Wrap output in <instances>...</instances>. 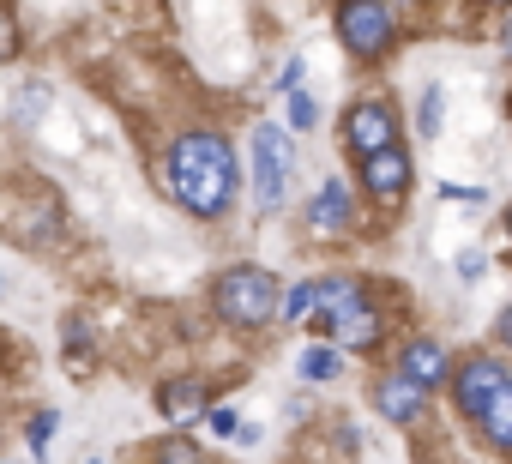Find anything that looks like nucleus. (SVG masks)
<instances>
[{
	"label": "nucleus",
	"mask_w": 512,
	"mask_h": 464,
	"mask_svg": "<svg viewBox=\"0 0 512 464\" xmlns=\"http://www.w3.org/2000/svg\"><path fill=\"white\" fill-rule=\"evenodd\" d=\"M169 193L181 199V211H193L199 223H217L235 199V151L223 133L193 127L169 145Z\"/></svg>",
	"instance_id": "obj_1"
},
{
	"label": "nucleus",
	"mask_w": 512,
	"mask_h": 464,
	"mask_svg": "<svg viewBox=\"0 0 512 464\" xmlns=\"http://www.w3.org/2000/svg\"><path fill=\"white\" fill-rule=\"evenodd\" d=\"M314 314L326 326V344H338V350H374L380 326H386V314H380V302L362 278H320Z\"/></svg>",
	"instance_id": "obj_2"
},
{
	"label": "nucleus",
	"mask_w": 512,
	"mask_h": 464,
	"mask_svg": "<svg viewBox=\"0 0 512 464\" xmlns=\"http://www.w3.org/2000/svg\"><path fill=\"white\" fill-rule=\"evenodd\" d=\"M211 308H217V320L253 332V326L278 320V278L266 266H229L211 290Z\"/></svg>",
	"instance_id": "obj_3"
},
{
	"label": "nucleus",
	"mask_w": 512,
	"mask_h": 464,
	"mask_svg": "<svg viewBox=\"0 0 512 464\" xmlns=\"http://www.w3.org/2000/svg\"><path fill=\"white\" fill-rule=\"evenodd\" d=\"M290 175H296V151H290V133L278 121H260L253 127V205L266 217L284 211L290 199Z\"/></svg>",
	"instance_id": "obj_4"
},
{
	"label": "nucleus",
	"mask_w": 512,
	"mask_h": 464,
	"mask_svg": "<svg viewBox=\"0 0 512 464\" xmlns=\"http://www.w3.org/2000/svg\"><path fill=\"white\" fill-rule=\"evenodd\" d=\"M332 25H338V43L356 61H380L392 49V37H398V7L392 0H338Z\"/></svg>",
	"instance_id": "obj_5"
},
{
	"label": "nucleus",
	"mask_w": 512,
	"mask_h": 464,
	"mask_svg": "<svg viewBox=\"0 0 512 464\" xmlns=\"http://www.w3.org/2000/svg\"><path fill=\"white\" fill-rule=\"evenodd\" d=\"M500 386H506V362H494V356H470V362H458V374H452V404H458L464 416L482 422V410L500 398Z\"/></svg>",
	"instance_id": "obj_6"
},
{
	"label": "nucleus",
	"mask_w": 512,
	"mask_h": 464,
	"mask_svg": "<svg viewBox=\"0 0 512 464\" xmlns=\"http://www.w3.org/2000/svg\"><path fill=\"white\" fill-rule=\"evenodd\" d=\"M344 145H350L356 157H374V151L398 145V115H392L386 103H356L350 121H344Z\"/></svg>",
	"instance_id": "obj_7"
},
{
	"label": "nucleus",
	"mask_w": 512,
	"mask_h": 464,
	"mask_svg": "<svg viewBox=\"0 0 512 464\" xmlns=\"http://www.w3.org/2000/svg\"><path fill=\"white\" fill-rule=\"evenodd\" d=\"M362 187H368L380 205H398V199L410 193V157H404V145H386V151L362 157Z\"/></svg>",
	"instance_id": "obj_8"
},
{
	"label": "nucleus",
	"mask_w": 512,
	"mask_h": 464,
	"mask_svg": "<svg viewBox=\"0 0 512 464\" xmlns=\"http://www.w3.org/2000/svg\"><path fill=\"white\" fill-rule=\"evenodd\" d=\"M392 374H404L410 386L434 392V386H446V380H452V356H446L434 338H410V344L398 350V368H392Z\"/></svg>",
	"instance_id": "obj_9"
},
{
	"label": "nucleus",
	"mask_w": 512,
	"mask_h": 464,
	"mask_svg": "<svg viewBox=\"0 0 512 464\" xmlns=\"http://www.w3.org/2000/svg\"><path fill=\"white\" fill-rule=\"evenodd\" d=\"M157 410H163V422H193V416L211 410V392H205V380L181 374V380H163L157 386Z\"/></svg>",
	"instance_id": "obj_10"
},
{
	"label": "nucleus",
	"mask_w": 512,
	"mask_h": 464,
	"mask_svg": "<svg viewBox=\"0 0 512 464\" xmlns=\"http://www.w3.org/2000/svg\"><path fill=\"white\" fill-rule=\"evenodd\" d=\"M374 404H380V416H392V422H416V416H422V404H428V392H422V386H410L404 374H380Z\"/></svg>",
	"instance_id": "obj_11"
},
{
	"label": "nucleus",
	"mask_w": 512,
	"mask_h": 464,
	"mask_svg": "<svg viewBox=\"0 0 512 464\" xmlns=\"http://www.w3.org/2000/svg\"><path fill=\"white\" fill-rule=\"evenodd\" d=\"M308 223L320 229V236H338V229H350V187L332 175V181H320V193H314V205H308Z\"/></svg>",
	"instance_id": "obj_12"
},
{
	"label": "nucleus",
	"mask_w": 512,
	"mask_h": 464,
	"mask_svg": "<svg viewBox=\"0 0 512 464\" xmlns=\"http://www.w3.org/2000/svg\"><path fill=\"white\" fill-rule=\"evenodd\" d=\"M296 374L314 380V386H326V380L344 374V350H338V344H308V350L296 356Z\"/></svg>",
	"instance_id": "obj_13"
},
{
	"label": "nucleus",
	"mask_w": 512,
	"mask_h": 464,
	"mask_svg": "<svg viewBox=\"0 0 512 464\" xmlns=\"http://www.w3.org/2000/svg\"><path fill=\"white\" fill-rule=\"evenodd\" d=\"M482 434H488V446L494 452H512V380L500 386V398L482 410Z\"/></svg>",
	"instance_id": "obj_14"
},
{
	"label": "nucleus",
	"mask_w": 512,
	"mask_h": 464,
	"mask_svg": "<svg viewBox=\"0 0 512 464\" xmlns=\"http://www.w3.org/2000/svg\"><path fill=\"white\" fill-rule=\"evenodd\" d=\"M320 302V284H296L290 296H278V320H308Z\"/></svg>",
	"instance_id": "obj_15"
},
{
	"label": "nucleus",
	"mask_w": 512,
	"mask_h": 464,
	"mask_svg": "<svg viewBox=\"0 0 512 464\" xmlns=\"http://www.w3.org/2000/svg\"><path fill=\"white\" fill-rule=\"evenodd\" d=\"M440 109H446V103H440V85H428V91L416 97V127H422L428 139L440 133Z\"/></svg>",
	"instance_id": "obj_16"
},
{
	"label": "nucleus",
	"mask_w": 512,
	"mask_h": 464,
	"mask_svg": "<svg viewBox=\"0 0 512 464\" xmlns=\"http://www.w3.org/2000/svg\"><path fill=\"white\" fill-rule=\"evenodd\" d=\"M55 428H61V410H37V416H31V428H25V440H31V452H43V446L55 440Z\"/></svg>",
	"instance_id": "obj_17"
},
{
	"label": "nucleus",
	"mask_w": 512,
	"mask_h": 464,
	"mask_svg": "<svg viewBox=\"0 0 512 464\" xmlns=\"http://www.w3.org/2000/svg\"><path fill=\"white\" fill-rule=\"evenodd\" d=\"M290 127H296V133L320 127V109H314V97H308V91H290Z\"/></svg>",
	"instance_id": "obj_18"
},
{
	"label": "nucleus",
	"mask_w": 512,
	"mask_h": 464,
	"mask_svg": "<svg viewBox=\"0 0 512 464\" xmlns=\"http://www.w3.org/2000/svg\"><path fill=\"white\" fill-rule=\"evenodd\" d=\"M302 73H308V61H302V55H290V67L278 73V91H284V97H290V91H302Z\"/></svg>",
	"instance_id": "obj_19"
},
{
	"label": "nucleus",
	"mask_w": 512,
	"mask_h": 464,
	"mask_svg": "<svg viewBox=\"0 0 512 464\" xmlns=\"http://www.w3.org/2000/svg\"><path fill=\"white\" fill-rule=\"evenodd\" d=\"M482 272H488V260H482L476 248H470V254H458V278H464V284H476Z\"/></svg>",
	"instance_id": "obj_20"
},
{
	"label": "nucleus",
	"mask_w": 512,
	"mask_h": 464,
	"mask_svg": "<svg viewBox=\"0 0 512 464\" xmlns=\"http://www.w3.org/2000/svg\"><path fill=\"white\" fill-rule=\"evenodd\" d=\"M205 422H211V434H235V410H223V404H211Z\"/></svg>",
	"instance_id": "obj_21"
},
{
	"label": "nucleus",
	"mask_w": 512,
	"mask_h": 464,
	"mask_svg": "<svg viewBox=\"0 0 512 464\" xmlns=\"http://www.w3.org/2000/svg\"><path fill=\"white\" fill-rule=\"evenodd\" d=\"M157 458H163V464H193L199 452H193V446H181V440H169V446H157Z\"/></svg>",
	"instance_id": "obj_22"
},
{
	"label": "nucleus",
	"mask_w": 512,
	"mask_h": 464,
	"mask_svg": "<svg viewBox=\"0 0 512 464\" xmlns=\"http://www.w3.org/2000/svg\"><path fill=\"white\" fill-rule=\"evenodd\" d=\"M7 55H13V19L0 13V61H7Z\"/></svg>",
	"instance_id": "obj_23"
},
{
	"label": "nucleus",
	"mask_w": 512,
	"mask_h": 464,
	"mask_svg": "<svg viewBox=\"0 0 512 464\" xmlns=\"http://www.w3.org/2000/svg\"><path fill=\"white\" fill-rule=\"evenodd\" d=\"M494 332H500V344H512V308L500 314V326H494Z\"/></svg>",
	"instance_id": "obj_24"
},
{
	"label": "nucleus",
	"mask_w": 512,
	"mask_h": 464,
	"mask_svg": "<svg viewBox=\"0 0 512 464\" xmlns=\"http://www.w3.org/2000/svg\"><path fill=\"white\" fill-rule=\"evenodd\" d=\"M500 49H506V55H512V19H506V31H500Z\"/></svg>",
	"instance_id": "obj_25"
},
{
	"label": "nucleus",
	"mask_w": 512,
	"mask_h": 464,
	"mask_svg": "<svg viewBox=\"0 0 512 464\" xmlns=\"http://www.w3.org/2000/svg\"><path fill=\"white\" fill-rule=\"evenodd\" d=\"M0 296H7V278H0Z\"/></svg>",
	"instance_id": "obj_26"
},
{
	"label": "nucleus",
	"mask_w": 512,
	"mask_h": 464,
	"mask_svg": "<svg viewBox=\"0 0 512 464\" xmlns=\"http://www.w3.org/2000/svg\"><path fill=\"white\" fill-rule=\"evenodd\" d=\"M392 7H398V0H392ZM404 7H416V0H404Z\"/></svg>",
	"instance_id": "obj_27"
},
{
	"label": "nucleus",
	"mask_w": 512,
	"mask_h": 464,
	"mask_svg": "<svg viewBox=\"0 0 512 464\" xmlns=\"http://www.w3.org/2000/svg\"><path fill=\"white\" fill-rule=\"evenodd\" d=\"M91 464H97V458H91Z\"/></svg>",
	"instance_id": "obj_28"
},
{
	"label": "nucleus",
	"mask_w": 512,
	"mask_h": 464,
	"mask_svg": "<svg viewBox=\"0 0 512 464\" xmlns=\"http://www.w3.org/2000/svg\"><path fill=\"white\" fill-rule=\"evenodd\" d=\"M506 223H512V217H506Z\"/></svg>",
	"instance_id": "obj_29"
}]
</instances>
